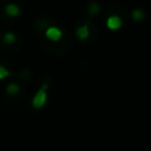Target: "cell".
Instances as JSON below:
<instances>
[{"mask_svg": "<svg viewBox=\"0 0 151 151\" xmlns=\"http://www.w3.org/2000/svg\"><path fill=\"white\" fill-rule=\"evenodd\" d=\"M47 88H48V85L47 84H44L37 91V93L34 94V97L32 99V106L34 109H37V110L38 109H41L46 104V100H47V93H46V91H47Z\"/></svg>", "mask_w": 151, "mask_h": 151, "instance_id": "cell-1", "label": "cell"}, {"mask_svg": "<svg viewBox=\"0 0 151 151\" xmlns=\"http://www.w3.org/2000/svg\"><path fill=\"white\" fill-rule=\"evenodd\" d=\"M46 38L47 39H50L51 41H58L60 38H61V35H63V33H61V31L58 28V27H54V26H51V27H48L47 29H46Z\"/></svg>", "mask_w": 151, "mask_h": 151, "instance_id": "cell-2", "label": "cell"}, {"mask_svg": "<svg viewBox=\"0 0 151 151\" xmlns=\"http://www.w3.org/2000/svg\"><path fill=\"white\" fill-rule=\"evenodd\" d=\"M5 13L9 18H15V17L20 15L21 9H20V7L17 4H7L5 6Z\"/></svg>", "mask_w": 151, "mask_h": 151, "instance_id": "cell-3", "label": "cell"}, {"mask_svg": "<svg viewBox=\"0 0 151 151\" xmlns=\"http://www.w3.org/2000/svg\"><path fill=\"white\" fill-rule=\"evenodd\" d=\"M106 25H107V27H109L110 29L114 31V29L120 28V26H122V20H120L119 17H117V15H112V17H110V18L107 19Z\"/></svg>", "mask_w": 151, "mask_h": 151, "instance_id": "cell-4", "label": "cell"}, {"mask_svg": "<svg viewBox=\"0 0 151 151\" xmlns=\"http://www.w3.org/2000/svg\"><path fill=\"white\" fill-rule=\"evenodd\" d=\"M20 91V87L17 83H9L7 86H6V93L8 96H15L18 94Z\"/></svg>", "mask_w": 151, "mask_h": 151, "instance_id": "cell-5", "label": "cell"}, {"mask_svg": "<svg viewBox=\"0 0 151 151\" xmlns=\"http://www.w3.org/2000/svg\"><path fill=\"white\" fill-rule=\"evenodd\" d=\"M88 34H90L88 27L85 26V25H84V26H80V27L77 29V35H78V38L81 39V40L87 39V38H88Z\"/></svg>", "mask_w": 151, "mask_h": 151, "instance_id": "cell-6", "label": "cell"}, {"mask_svg": "<svg viewBox=\"0 0 151 151\" xmlns=\"http://www.w3.org/2000/svg\"><path fill=\"white\" fill-rule=\"evenodd\" d=\"M15 39H17V35H15L13 32H6V33L4 34V37H2L4 42L7 44V45H12V44H14Z\"/></svg>", "mask_w": 151, "mask_h": 151, "instance_id": "cell-7", "label": "cell"}, {"mask_svg": "<svg viewBox=\"0 0 151 151\" xmlns=\"http://www.w3.org/2000/svg\"><path fill=\"white\" fill-rule=\"evenodd\" d=\"M132 18H133V20H136V21H140L142 19H144V11H142V9H133L132 11Z\"/></svg>", "mask_w": 151, "mask_h": 151, "instance_id": "cell-8", "label": "cell"}, {"mask_svg": "<svg viewBox=\"0 0 151 151\" xmlns=\"http://www.w3.org/2000/svg\"><path fill=\"white\" fill-rule=\"evenodd\" d=\"M88 13L91 15H96L99 13V5L96 4V2H92L88 5Z\"/></svg>", "mask_w": 151, "mask_h": 151, "instance_id": "cell-9", "label": "cell"}, {"mask_svg": "<svg viewBox=\"0 0 151 151\" xmlns=\"http://www.w3.org/2000/svg\"><path fill=\"white\" fill-rule=\"evenodd\" d=\"M11 74H12L11 71H8L4 65H0V80H2V79H5V78L9 77Z\"/></svg>", "mask_w": 151, "mask_h": 151, "instance_id": "cell-10", "label": "cell"}]
</instances>
